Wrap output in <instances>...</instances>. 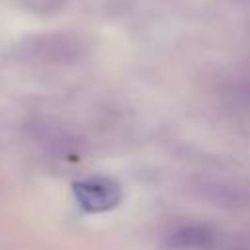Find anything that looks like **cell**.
I'll return each instance as SVG.
<instances>
[{"instance_id":"obj_1","label":"cell","mask_w":250,"mask_h":250,"mask_svg":"<svg viewBox=\"0 0 250 250\" xmlns=\"http://www.w3.org/2000/svg\"><path fill=\"white\" fill-rule=\"evenodd\" d=\"M72 193L78 205L88 213H105L115 209L123 199V189L117 180L107 176H92L72 184Z\"/></svg>"},{"instance_id":"obj_2","label":"cell","mask_w":250,"mask_h":250,"mask_svg":"<svg viewBox=\"0 0 250 250\" xmlns=\"http://www.w3.org/2000/svg\"><path fill=\"white\" fill-rule=\"evenodd\" d=\"M170 246L178 250H195L211 246V232L205 227H184L170 236Z\"/></svg>"}]
</instances>
